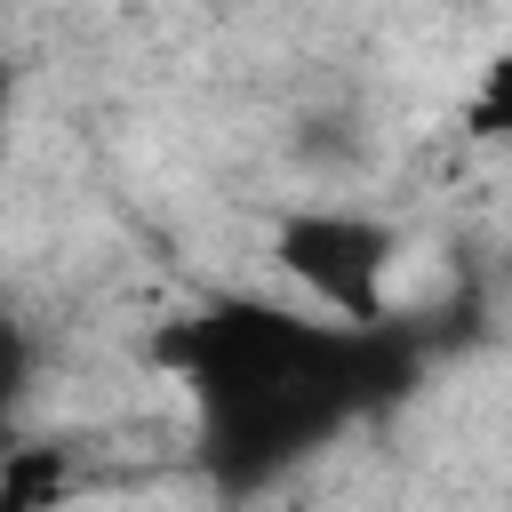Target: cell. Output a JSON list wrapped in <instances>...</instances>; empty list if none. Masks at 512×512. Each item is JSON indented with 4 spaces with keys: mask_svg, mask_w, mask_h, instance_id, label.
Listing matches in <instances>:
<instances>
[{
    "mask_svg": "<svg viewBox=\"0 0 512 512\" xmlns=\"http://www.w3.org/2000/svg\"><path fill=\"white\" fill-rule=\"evenodd\" d=\"M272 264L312 288L328 312H344L352 328H376L384 320V280H392V232L376 216H352V208H296L280 216L272 232Z\"/></svg>",
    "mask_w": 512,
    "mask_h": 512,
    "instance_id": "obj_1",
    "label": "cell"
},
{
    "mask_svg": "<svg viewBox=\"0 0 512 512\" xmlns=\"http://www.w3.org/2000/svg\"><path fill=\"white\" fill-rule=\"evenodd\" d=\"M16 448H24V440H16V424L0 416V472H8V456H16Z\"/></svg>",
    "mask_w": 512,
    "mask_h": 512,
    "instance_id": "obj_5",
    "label": "cell"
},
{
    "mask_svg": "<svg viewBox=\"0 0 512 512\" xmlns=\"http://www.w3.org/2000/svg\"><path fill=\"white\" fill-rule=\"evenodd\" d=\"M464 128L472 136H512V56L504 64H488V80H480V96H472V112H464Z\"/></svg>",
    "mask_w": 512,
    "mask_h": 512,
    "instance_id": "obj_2",
    "label": "cell"
},
{
    "mask_svg": "<svg viewBox=\"0 0 512 512\" xmlns=\"http://www.w3.org/2000/svg\"><path fill=\"white\" fill-rule=\"evenodd\" d=\"M8 104H16V64L0 56V128H8Z\"/></svg>",
    "mask_w": 512,
    "mask_h": 512,
    "instance_id": "obj_4",
    "label": "cell"
},
{
    "mask_svg": "<svg viewBox=\"0 0 512 512\" xmlns=\"http://www.w3.org/2000/svg\"><path fill=\"white\" fill-rule=\"evenodd\" d=\"M24 384H32V336H24V320L0 312V416L24 400Z\"/></svg>",
    "mask_w": 512,
    "mask_h": 512,
    "instance_id": "obj_3",
    "label": "cell"
}]
</instances>
